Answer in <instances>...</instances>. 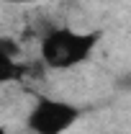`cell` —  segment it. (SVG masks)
<instances>
[{
    "instance_id": "6da1fadb",
    "label": "cell",
    "mask_w": 131,
    "mask_h": 134,
    "mask_svg": "<svg viewBox=\"0 0 131 134\" xmlns=\"http://www.w3.org/2000/svg\"><path fill=\"white\" fill-rule=\"evenodd\" d=\"M100 41V31H75L67 26H54L41 36V62L51 70H69L90 59Z\"/></svg>"
},
{
    "instance_id": "7a4b0ae2",
    "label": "cell",
    "mask_w": 131,
    "mask_h": 134,
    "mask_svg": "<svg viewBox=\"0 0 131 134\" xmlns=\"http://www.w3.org/2000/svg\"><path fill=\"white\" fill-rule=\"evenodd\" d=\"M80 116L82 111L75 103L51 98V96H41L26 116V129L31 134H64L77 124Z\"/></svg>"
},
{
    "instance_id": "3957f363",
    "label": "cell",
    "mask_w": 131,
    "mask_h": 134,
    "mask_svg": "<svg viewBox=\"0 0 131 134\" xmlns=\"http://www.w3.org/2000/svg\"><path fill=\"white\" fill-rule=\"evenodd\" d=\"M0 54L3 57H10V59H21V47L10 36H0Z\"/></svg>"
},
{
    "instance_id": "277c9868",
    "label": "cell",
    "mask_w": 131,
    "mask_h": 134,
    "mask_svg": "<svg viewBox=\"0 0 131 134\" xmlns=\"http://www.w3.org/2000/svg\"><path fill=\"white\" fill-rule=\"evenodd\" d=\"M5 3H39V0H5Z\"/></svg>"
},
{
    "instance_id": "5b68a950",
    "label": "cell",
    "mask_w": 131,
    "mask_h": 134,
    "mask_svg": "<svg viewBox=\"0 0 131 134\" xmlns=\"http://www.w3.org/2000/svg\"><path fill=\"white\" fill-rule=\"evenodd\" d=\"M0 134H10V132H8V129H0Z\"/></svg>"
}]
</instances>
